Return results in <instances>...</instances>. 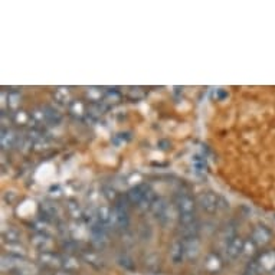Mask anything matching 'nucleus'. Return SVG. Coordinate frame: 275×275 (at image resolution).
Here are the masks:
<instances>
[{
    "instance_id": "obj_2",
    "label": "nucleus",
    "mask_w": 275,
    "mask_h": 275,
    "mask_svg": "<svg viewBox=\"0 0 275 275\" xmlns=\"http://www.w3.org/2000/svg\"><path fill=\"white\" fill-rule=\"evenodd\" d=\"M226 255L231 260H238L239 256L242 255V252L245 251V241L241 238H231L226 242Z\"/></svg>"
},
{
    "instance_id": "obj_3",
    "label": "nucleus",
    "mask_w": 275,
    "mask_h": 275,
    "mask_svg": "<svg viewBox=\"0 0 275 275\" xmlns=\"http://www.w3.org/2000/svg\"><path fill=\"white\" fill-rule=\"evenodd\" d=\"M176 206L180 212V215L193 213L195 212V200L189 195H179L176 197Z\"/></svg>"
},
{
    "instance_id": "obj_6",
    "label": "nucleus",
    "mask_w": 275,
    "mask_h": 275,
    "mask_svg": "<svg viewBox=\"0 0 275 275\" xmlns=\"http://www.w3.org/2000/svg\"><path fill=\"white\" fill-rule=\"evenodd\" d=\"M149 186H137V188L131 189L130 192H129V200H130L133 205H138L140 206V203L144 200L145 195H147V192H149Z\"/></svg>"
},
{
    "instance_id": "obj_4",
    "label": "nucleus",
    "mask_w": 275,
    "mask_h": 275,
    "mask_svg": "<svg viewBox=\"0 0 275 275\" xmlns=\"http://www.w3.org/2000/svg\"><path fill=\"white\" fill-rule=\"evenodd\" d=\"M181 242H183V248H185V256L189 260L196 258V255L199 253V239L185 238Z\"/></svg>"
},
{
    "instance_id": "obj_1",
    "label": "nucleus",
    "mask_w": 275,
    "mask_h": 275,
    "mask_svg": "<svg viewBox=\"0 0 275 275\" xmlns=\"http://www.w3.org/2000/svg\"><path fill=\"white\" fill-rule=\"evenodd\" d=\"M116 228H120V229H125L129 224H130V217H129V212H127V208L123 206L121 203L116 205L114 210L111 212V222Z\"/></svg>"
},
{
    "instance_id": "obj_7",
    "label": "nucleus",
    "mask_w": 275,
    "mask_h": 275,
    "mask_svg": "<svg viewBox=\"0 0 275 275\" xmlns=\"http://www.w3.org/2000/svg\"><path fill=\"white\" fill-rule=\"evenodd\" d=\"M260 264L261 272H269V271H274L275 268V253L274 252H267L264 253L258 260Z\"/></svg>"
},
{
    "instance_id": "obj_11",
    "label": "nucleus",
    "mask_w": 275,
    "mask_h": 275,
    "mask_svg": "<svg viewBox=\"0 0 275 275\" xmlns=\"http://www.w3.org/2000/svg\"><path fill=\"white\" fill-rule=\"evenodd\" d=\"M260 274H261V268L260 264H258V261H252L251 264H248L245 272H244V275H260Z\"/></svg>"
},
{
    "instance_id": "obj_5",
    "label": "nucleus",
    "mask_w": 275,
    "mask_h": 275,
    "mask_svg": "<svg viewBox=\"0 0 275 275\" xmlns=\"http://www.w3.org/2000/svg\"><path fill=\"white\" fill-rule=\"evenodd\" d=\"M199 202H200V206H202L203 209L206 210L208 213H213V212H216L217 208H219V205H217V197L213 193H205V195L200 196V199H199Z\"/></svg>"
},
{
    "instance_id": "obj_10",
    "label": "nucleus",
    "mask_w": 275,
    "mask_h": 275,
    "mask_svg": "<svg viewBox=\"0 0 275 275\" xmlns=\"http://www.w3.org/2000/svg\"><path fill=\"white\" fill-rule=\"evenodd\" d=\"M41 261L44 262L45 265H48V267H58V265H61V261H59L58 256H55L52 253H44L41 256Z\"/></svg>"
},
{
    "instance_id": "obj_12",
    "label": "nucleus",
    "mask_w": 275,
    "mask_h": 275,
    "mask_svg": "<svg viewBox=\"0 0 275 275\" xmlns=\"http://www.w3.org/2000/svg\"><path fill=\"white\" fill-rule=\"evenodd\" d=\"M64 267H65L68 271H74V269H77V268H78V264H77L72 258H68V260H65Z\"/></svg>"
},
{
    "instance_id": "obj_8",
    "label": "nucleus",
    "mask_w": 275,
    "mask_h": 275,
    "mask_svg": "<svg viewBox=\"0 0 275 275\" xmlns=\"http://www.w3.org/2000/svg\"><path fill=\"white\" fill-rule=\"evenodd\" d=\"M185 256V248H183V242L181 241H176L172 248H170V258L173 261V264H180Z\"/></svg>"
},
{
    "instance_id": "obj_9",
    "label": "nucleus",
    "mask_w": 275,
    "mask_h": 275,
    "mask_svg": "<svg viewBox=\"0 0 275 275\" xmlns=\"http://www.w3.org/2000/svg\"><path fill=\"white\" fill-rule=\"evenodd\" d=\"M269 238H271L269 232H268L267 229H264V228H256V229L253 231V241H255L256 244H260V245H264V244L269 242Z\"/></svg>"
}]
</instances>
